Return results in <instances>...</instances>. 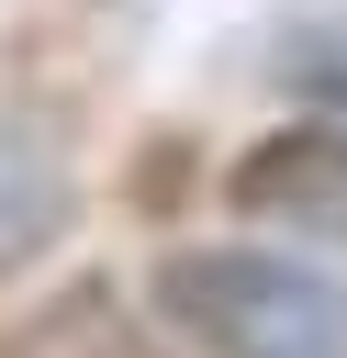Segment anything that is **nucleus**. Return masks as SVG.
<instances>
[{
  "mask_svg": "<svg viewBox=\"0 0 347 358\" xmlns=\"http://www.w3.org/2000/svg\"><path fill=\"white\" fill-rule=\"evenodd\" d=\"M56 213H67L56 157H45V145H22V134H0V268H11V257H34V246L56 235Z\"/></svg>",
  "mask_w": 347,
  "mask_h": 358,
  "instance_id": "20e7f679",
  "label": "nucleus"
},
{
  "mask_svg": "<svg viewBox=\"0 0 347 358\" xmlns=\"http://www.w3.org/2000/svg\"><path fill=\"white\" fill-rule=\"evenodd\" d=\"M235 201L246 213H336L347 201V123H291L280 145H257L246 168H235Z\"/></svg>",
  "mask_w": 347,
  "mask_h": 358,
  "instance_id": "7ed1b4c3",
  "label": "nucleus"
},
{
  "mask_svg": "<svg viewBox=\"0 0 347 358\" xmlns=\"http://www.w3.org/2000/svg\"><path fill=\"white\" fill-rule=\"evenodd\" d=\"M291 90H313V101L347 112V22H313V34L291 45Z\"/></svg>",
  "mask_w": 347,
  "mask_h": 358,
  "instance_id": "39448f33",
  "label": "nucleus"
},
{
  "mask_svg": "<svg viewBox=\"0 0 347 358\" xmlns=\"http://www.w3.org/2000/svg\"><path fill=\"white\" fill-rule=\"evenodd\" d=\"M157 302L201 358H347V280L291 246H168Z\"/></svg>",
  "mask_w": 347,
  "mask_h": 358,
  "instance_id": "f257e3e1",
  "label": "nucleus"
},
{
  "mask_svg": "<svg viewBox=\"0 0 347 358\" xmlns=\"http://www.w3.org/2000/svg\"><path fill=\"white\" fill-rule=\"evenodd\" d=\"M0 358H168V347L146 336V313H134L112 280H67L56 302H34V313L0 336Z\"/></svg>",
  "mask_w": 347,
  "mask_h": 358,
  "instance_id": "f03ea898",
  "label": "nucleus"
}]
</instances>
